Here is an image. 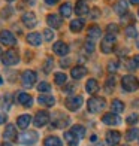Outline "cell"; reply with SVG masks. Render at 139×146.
Wrapping results in <instances>:
<instances>
[{
	"label": "cell",
	"instance_id": "9c48e42d",
	"mask_svg": "<svg viewBox=\"0 0 139 146\" xmlns=\"http://www.w3.org/2000/svg\"><path fill=\"white\" fill-rule=\"evenodd\" d=\"M0 43L5 46H14L17 43V37L9 30H3L0 31Z\"/></svg>",
	"mask_w": 139,
	"mask_h": 146
},
{
	"label": "cell",
	"instance_id": "60d3db41",
	"mask_svg": "<svg viewBox=\"0 0 139 146\" xmlns=\"http://www.w3.org/2000/svg\"><path fill=\"white\" fill-rule=\"evenodd\" d=\"M84 48H85V51H87L88 54H90V52H93V51H94V43H93L91 40H88V42H85Z\"/></svg>",
	"mask_w": 139,
	"mask_h": 146
},
{
	"label": "cell",
	"instance_id": "7c38bea8",
	"mask_svg": "<svg viewBox=\"0 0 139 146\" xmlns=\"http://www.w3.org/2000/svg\"><path fill=\"white\" fill-rule=\"evenodd\" d=\"M120 140H121V134H120L118 131L111 130V131H108V133H106V143H108V145L115 146V145L120 143Z\"/></svg>",
	"mask_w": 139,
	"mask_h": 146
},
{
	"label": "cell",
	"instance_id": "f1b7e54d",
	"mask_svg": "<svg viewBox=\"0 0 139 146\" xmlns=\"http://www.w3.org/2000/svg\"><path fill=\"white\" fill-rule=\"evenodd\" d=\"M70 131L74 133L78 139H84L85 137V127H84V125H74Z\"/></svg>",
	"mask_w": 139,
	"mask_h": 146
},
{
	"label": "cell",
	"instance_id": "816d5d0a",
	"mask_svg": "<svg viewBox=\"0 0 139 146\" xmlns=\"http://www.w3.org/2000/svg\"><path fill=\"white\" fill-rule=\"evenodd\" d=\"M2 146H12V145H11V143H3Z\"/></svg>",
	"mask_w": 139,
	"mask_h": 146
},
{
	"label": "cell",
	"instance_id": "11a10c76",
	"mask_svg": "<svg viewBox=\"0 0 139 146\" xmlns=\"http://www.w3.org/2000/svg\"><path fill=\"white\" fill-rule=\"evenodd\" d=\"M2 55H3V54H2V48H0V57H2Z\"/></svg>",
	"mask_w": 139,
	"mask_h": 146
},
{
	"label": "cell",
	"instance_id": "e575fe53",
	"mask_svg": "<svg viewBox=\"0 0 139 146\" xmlns=\"http://www.w3.org/2000/svg\"><path fill=\"white\" fill-rule=\"evenodd\" d=\"M52 64H54L52 58H51V57H48V58L45 60V64H43V72H45V73H49V72H51V69H52Z\"/></svg>",
	"mask_w": 139,
	"mask_h": 146
},
{
	"label": "cell",
	"instance_id": "cb8c5ba5",
	"mask_svg": "<svg viewBox=\"0 0 139 146\" xmlns=\"http://www.w3.org/2000/svg\"><path fill=\"white\" fill-rule=\"evenodd\" d=\"M27 42L33 46H39L42 43V37L39 33H30V35H27Z\"/></svg>",
	"mask_w": 139,
	"mask_h": 146
},
{
	"label": "cell",
	"instance_id": "ac0fdd59",
	"mask_svg": "<svg viewBox=\"0 0 139 146\" xmlns=\"http://www.w3.org/2000/svg\"><path fill=\"white\" fill-rule=\"evenodd\" d=\"M85 90H87L88 94H96V92L100 90V87H99L96 79H88L87 84H85Z\"/></svg>",
	"mask_w": 139,
	"mask_h": 146
},
{
	"label": "cell",
	"instance_id": "9a60e30c",
	"mask_svg": "<svg viewBox=\"0 0 139 146\" xmlns=\"http://www.w3.org/2000/svg\"><path fill=\"white\" fill-rule=\"evenodd\" d=\"M75 11H76L78 17H84V15H87L90 12V8H88V5H87L85 0H78L76 6H75Z\"/></svg>",
	"mask_w": 139,
	"mask_h": 146
},
{
	"label": "cell",
	"instance_id": "4fadbf2b",
	"mask_svg": "<svg viewBox=\"0 0 139 146\" xmlns=\"http://www.w3.org/2000/svg\"><path fill=\"white\" fill-rule=\"evenodd\" d=\"M52 51H54V54H57V55H66L69 52V46L66 45L64 42H61V40H58V42H55L54 45H52Z\"/></svg>",
	"mask_w": 139,
	"mask_h": 146
},
{
	"label": "cell",
	"instance_id": "2e32d148",
	"mask_svg": "<svg viewBox=\"0 0 139 146\" xmlns=\"http://www.w3.org/2000/svg\"><path fill=\"white\" fill-rule=\"evenodd\" d=\"M102 121H103V124H106V125H118L121 122V119H120L118 115H115L114 112H112V113H105L103 118H102Z\"/></svg>",
	"mask_w": 139,
	"mask_h": 146
},
{
	"label": "cell",
	"instance_id": "db71d44e",
	"mask_svg": "<svg viewBox=\"0 0 139 146\" xmlns=\"http://www.w3.org/2000/svg\"><path fill=\"white\" fill-rule=\"evenodd\" d=\"M6 2H9V3H12V2H15V0H6Z\"/></svg>",
	"mask_w": 139,
	"mask_h": 146
},
{
	"label": "cell",
	"instance_id": "ee69618b",
	"mask_svg": "<svg viewBox=\"0 0 139 146\" xmlns=\"http://www.w3.org/2000/svg\"><path fill=\"white\" fill-rule=\"evenodd\" d=\"M60 66H61V67H69V66H70V60L69 58H63Z\"/></svg>",
	"mask_w": 139,
	"mask_h": 146
},
{
	"label": "cell",
	"instance_id": "681fc988",
	"mask_svg": "<svg viewBox=\"0 0 139 146\" xmlns=\"http://www.w3.org/2000/svg\"><path fill=\"white\" fill-rule=\"evenodd\" d=\"M130 2L133 3V5H139V0H130Z\"/></svg>",
	"mask_w": 139,
	"mask_h": 146
},
{
	"label": "cell",
	"instance_id": "f35d334b",
	"mask_svg": "<svg viewBox=\"0 0 139 146\" xmlns=\"http://www.w3.org/2000/svg\"><path fill=\"white\" fill-rule=\"evenodd\" d=\"M106 33H111V35H117L118 33V25L115 24H109L108 29H106Z\"/></svg>",
	"mask_w": 139,
	"mask_h": 146
},
{
	"label": "cell",
	"instance_id": "d4e9b609",
	"mask_svg": "<svg viewBox=\"0 0 139 146\" xmlns=\"http://www.w3.org/2000/svg\"><path fill=\"white\" fill-rule=\"evenodd\" d=\"M64 139H66V142H67L69 146H78L79 139H78L72 131H66V133H64Z\"/></svg>",
	"mask_w": 139,
	"mask_h": 146
},
{
	"label": "cell",
	"instance_id": "f907efd6",
	"mask_svg": "<svg viewBox=\"0 0 139 146\" xmlns=\"http://www.w3.org/2000/svg\"><path fill=\"white\" fill-rule=\"evenodd\" d=\"M136 46H138V48H139V36L136 37Z\"/></svg>",
	"mask_w": 139,
	"mask_h": 146
},
{
	"label": "cell",
	"instance_id": "4316f807",
	"mask_svg": "<svg viewBox=\"0 0 139 146\" xmlns=\"http://www.w3.org/2000/svg\"><path fill=\"white\" fill-rule=\"evenodd\" d=\"M72 5L69 3V2H66V3H63L61 6H60V14H61V17H64V18H67V17H70L72 15Z\"/></svg>",
	"mask_w": 139,
	"mask_h": 146
},
{
	"label": "cell",
	"instance_id": "bcb514c9",
	"mask_svg": "<svg viewBox=\"0 0 139 146\" xmlns=\"http://www.w3.org/2000/svg\"><path fill=\"white\" fill-rule=\"evenodd\" d=\"M133 61H135V64H136V67H139V55H135V57H133Z\"/></svg>",
	"mask_w": 139,
	"mask_h": 146
},
{
	"label": "cell",
	"instance_id": "7a4b0ae2",
	"mask_svg": "<svg viewBox=\"0 0 139 146\" xmlns=\"http://www.w3.org/2000/svg\"><path fill=\"white\" fill-rule=\"evenodd\" d=\"M117 42L115 35H111V33H106V36L103 37V40L100 43V49L103 54H111L112 49H114V45Z\"/></svg>",
	"mask_w": 139,
	"mask_h": 146
},
{
	"label": "cell",
	"instance_id": "f6af8a7d",
	"mask_svg": "<svg viewBox=\"0 0 139 146\" xmlns=\"http://www.w3.org/2000/svg\"><path fill=\"white\" fill-rule=\"evenodd\" d=\"M6 121V115L3 113V112H0V124H3Z\"/></svg>",
	"mask_w": 139,
	"mask_h": 146
},
{
	"label": "cell",
	"instance_id": "d590c367",
	"mask_svg": "<svg viewBox=\"0 0 139 146\" xmlns=\"http://www.w3.org/2000/svg\"><path fill=\"white\" fill-rule=\"evenodd\" d=\"M37 91H39V92H49V91H51L49 84H48V82H41V84L37 85Z\"/></svg>",
	"mask_w": 139,
	"mask_h": 146
},
{
	"label": "cell",
	"instance_id": "9f6ffc18",
	"mask_svg": "<svg viewBox=\"0 0 139 146\" xmlns=\"http://www.w3.org/2000/svg\"><path fill=\"white\" fill-rule=\"evenodd\" d=\"M138 14H139V12H138Z\"/></svg>",
	"mask_w": 139,
	"mask_h": 146
},
{
	"label": "cell",
	"instance_id": "277c9868",
	"mask_svg": "<svg viewBox=\"0 0 139 146\" xmlns=\"http://www.w3.org/2000/svg\"><path fill=\"white\" fill-rule=\"evenodd\" d=\"M2 63L5 66H15L19 63V55L15 49H8L2 55Z\"/></svg>",
	"mask_w": 139,
	"mask_h": 146
},
{
	"label": "cell",
	"instance_id": "ab89813d",
	"mask_svg": "<svg viewBox=\"0 0 139 146\" xmlns=\"http://www.w3.org/2000/svg\"><path fill=\"white\" fill-rule=\"evenodd\" d=\"M43 37H45V40L49 42V40H52V37H54V33L46 29V30H43Z\"/></svg>",
	"mask_w": 139,
	"mask_h": 146
},
{
	"label": "cell",
	"instance_id": "8fae6325",
	"mask_svg": "<svg viewBox=\"0 0 139 146\" xmlns=\"http://www.w3.org/2000/svg\"><path fill=\"white\" fill-rule=\"evenodd\" d=\"M46 23H48V25L52 27V29H60L63 25V19H61L60 15H57V14H49L48 18H46Z\"/></svg>",
	"mask_w": 139,
	"mask_h": 146
},
{
	"label": "cell",
	"instance_id": "f5cc1de1",
	"mask_svg": "<svg viewBox=\"0 0 139 146\" xmlns=\"http://www.w3.org/2000/svg\"><path fill=\"white\" fill-rule=\"evenodd\" d=\"M3 84V79H2V76H0V85H2Z\"/></svg>",
	"mask_w": 139,
	"mask_h": 146
},
{
	"label": "cell",
	"instance_id": "484cf974",
	"mask_svg": "<svg viewBox=\"0 0 139 146\" xmlns=\"http://www.w3.org/2000/svg\"><path fill=\"white\" fill-rule=\"evenodd\" d=\"M45 146H63V143H61V140L58 137H55V136H48L45 139Z\"/></svg>",
	"mask_w": 139,
	"mask_h": 146
},
{
	"label": "cell",
	"instance_id": "7dc6e473",
	"mask_svg": "<svg viewBox=\"0 0 139 146\" xmlns=\"http://www.w3.org/2000/svg\"><path fill=\"white\" fill-rule=\"evenodd\" d=\"M57 2H58V0H45L46 5H55Z\"/></svg>",
	"mask_w": 139,
	"mask_h": 146
},
{
	"label": "cell",
	"instance_id": "5bb4252c",
	"mask_svg": "<svg viewBox=\"0 0 139 146\" xmlns=\"http://www.w3.org/2000/svg\"><path fill=\"white\" fill-rule=\"evenodd\" d=\"M17 102L19 104H23L24 108H30V106L33 104V98H31V96L27 94V92H18L17 94Z\"/></svg>",
	"mask_w": 139,
	"mask_h": 146
},
{
	"label": "cell",
	"instance_id": "44dd1931",
	"mask_svg": "<svg viewBox=\"0 0 139 146\" xmlns=\"http://www.w3.org/2000/svg\"><path fill=\"white\" fill-rule=\"evenodd\" d=\"M127 9H129V5H127V2H126V0H120V2H117L115 8H114L115 14H118V15L127 14Z\"/></svg>",
	"mask_w": 139,
	"mask_h": 146
},
{
	"label": "cell",
	"instance_id": "74e56055",
	"mask_svg": "<svg viewBox=\"0 0 139 146\" xmlns=\"http://www.w3.org/2000/svg\"><path fill=\"white\" fill-rule=\"evenodd\" d=\"M138 119H139V116H138L136 113H132L130 116H127V119H126V121H127L129 125H133V124L138 122Z\"/></svg>",
	"mask_w": 139,
	"mask_h": 146
},
{
	"label": "cell",
	"instance_id": "6da1fadb",
	"mask_svg": "<svg viewBox=\"0 0 139 146\" xmlns=\"http://www.w3.org/2000/svg\"><path fill=\"white\" fill-rule=\"evenodd\" d=\"M105 106H106V102L102 97H91L87 103L88 112H91V113H99L102 109H105Z\"/></svg>",
	"mask_w": 139,
	"mask_h": 146
},
{
	"label": "cell",
	"instance_id": "52a82bcc",
	"mask_svg": "<svg viewBox=\"0 0 139 146\" xmlns=\"http://www.w3.org/2000/svg\"><path fill=\"white\" fill-rule=\"evenodd\" d=\"M82 102H84V98H82L81 96H70V97L66 98L64 104H66V108H67L69 110L75 112V110H78L79 108H81Z\"/></svg>",
	"mask_w": 139,
	"mask_h": 146
},
{
	"label": "cell",
	"instance_id": "8992f818",
	"mask_svg": "<svg viewBox=\"0 0 139 146\" xmlns=\"http://www.w3.org/2000/svg\"><path fill=\"white\" fill-rule=\"evenodd\" d=\"M36 79H37V75L33 70H25L23 75H21V84L24 88H31L33 85L36 84Z\"/></svg>",
	"mask_w": 139,
	"mask_h": 146
},
{
	"label": "cell",
	"instance_id": "ffe728a7",
	"mask_svg": "<svg viewBox=\"0 0 139 146\" xmlns=\"http://www.w3.org/2000/svg\"><path fill=\"white\" fill-rule=\"evenodd\" d=\"M30 122H31V116L30 115H19L18 116V119H17V125L19 128H27L29 125H30Z\"/></svg>",
	"mask_w": 139,
	"mask_h": 146
},
{
	"label": "cell",
	"instance_id": "83f0119b",
	"mask_svg": "<svg viewBox=\"0 0 139 146\" xmlns=\"http://www.w3.org/2000/svg\"><path fill=\"white\" fill-rule=\"evenodd\" d=\"M84 29V19H74V21L70 23V30L74 31V33H78V31H81Z\"/></svg>",
	"mask_w": 139,
	"mask_h": 146
},
{
	"label": "cell",
	"instance_id": "603a6c76",
	"mask_svg": "<svg viewBox=\"0 0 139 146\" xmlns=\"http://www.w3.org/2000/svg\"><path fill=\"white\" fill-rule=\"evenodd\" d=\"M100 36H102L100 27H97V25H91V27L88 29V39H90V40H96V39H99Z\"/></svg>",
	"mask_w": 139,
	"mask_h": 146
},
{
	"label": "cell",
	"instance_id": "d6a6232c",
	"mask_svg": "<svg viewBox=\"0 0 139 146\" xmlns=\"http://www.w3.org/2000/svg\"><path fill=\"white\" fill-rule=\"evenodd\" d=\"M138 136H139V130L138 128H130L127 131V134H126V139H127L129 142H132V140H135Z\"/></svg>",
	"mask_w": 139,
	"mask_h": 146
},
{
	"label": "cell",
	"instance_id": "3957f363",
	"mask_svg": "<svg viewBox=\"0 0 139 146\" xmlns=\"http://www.w3.org/2000/svg\"><path fill=\"white\" fill-rule=\"evenodd\" d=\"M121 85H123V88L126 91H129V92H133L139 88V82H138V79L133 76V75H126L123 76L121 79Z\"/></svg>",
	"mask_w": 139,
	"mask_h": 146
},
{
	"label": "cell",
	"instance_id": "5b68a950",
	"mask_svg": "<svg viewBox=\"0 0 139 146\" xmlns=\"http://www.w3.org/2000/svg\"><path fill=\"white\" fill-rule=\"evenodd\" d=\"M37 139H39V136H37L36 131H25V133H21V134H19L18 140H19L21 145L29 146V145H35L37 142Z\"/></svg>",
	"mask_w": 139,
	"mask_h": 146
},
{
	"label": "cell",
	"instance_id": "8d00e7d4",
	"mask_svg": "<svg viewBox=\"0 0 139 146\" xmlns=\"http://www.w3.org/2000/svg\"><path fill=\"white\" fill-rule=\"evenodd\" d=\"M118 61H115V60H112V61H109V64H108V72L109 73H114L117 69H118Z\"/></svg>",
	"mask_w": 139,
	"mask_h": 146
},
{
	"label": "cell",
	"instance_id": "836d02e7",
	"mask_svg": "<svg viewBox=\"0 0 139 146\" xmlns=\"http://www.w3.org/2000/svg\"><path fill=\"white\" fill-rule=\"evenodd\" d=\"M114 87H115V78H114V76H109V78L106 79V85H105L106 92H112Z\"/></svg>",
	"mask_w": 139,
	"mask_h": 146
},
{
	"label": "cell",
	"instance_id": "c3c4849f",
	"mask_svg": "<svg viewBox=\"0 0 139 146\" xmlns=\"http://www.w3.org/2000/svg\"><path fill=\"white\" fill-rule=\"evenodd\" d=\"M25 3H29V5H35V0H24Z\"/></svg>",
	"mask_w": 139,
	"mask_h": 146
},
{
	"label": "cell",
	"instance_id": "ba28073f",
	"mask_svg": "<svg viewBox=\"0 0 139 146\" xmlns=\"http://www.w3.org/2000/svg\"><path fill=\"white\" fill-rule=\"evenodd\" d=\"M48 122H49V113L46 110H39L35 115V119H33V124L36 127H45Z\"/></svg>",
	"mask_w": 139,
	"mask_h": 146
},
{
	"label": "cell",
	"instance_id": "e0dca14e",
	"mask_svg": "<svg viewBox=\"0 0 139 146\" xmlns=\"http://www.w3.org/2000/svg\"><path fill=\"white\" fill-rule=\"evenodd\" d=\"M3 137H5V140H15V139H17V128H15V125H12V124L6 125Z\"/></svg>",
	"mask_w": 139,
	"mask_h": 146
},
{
	"label": "cell",
	"instance_id": "b9f144b4",
	"mask_svg": "<svg viewBox=\"0 0 139 146\" xmlns=\"http://www.w3.org/2000/svg\"><path fill=\"white\" fill-rule=\"evenodd\" d=\"M126 66H127L129 70H135V69H136V64H135V61H133V58H132V60H127Z\"/></svg>",
	"mask_w": 139,
	"mask_h": 146
},
{
	"label": "cell",
	"instance_id": "4dcf8cb0",
	"mask_svg": "<svg viewBox=\"0 0 139 146\" xmlns=\"http://www.w3.org/2000/svg\"><path fill=\"white\" fill-rule=\"evenodd\" d=\"M124 35L127 39H135V37H138V31L133 25H127V29L124 30Z\"/></svg>",
	"mask_w": 139,
	"mask_h": 146
},
{
	"label": "cell",
	"instance_id": "d6986e66",
	"mask_svg": "<svg viewBox=\"0 0 139 146\" xmlns=\"http://www.w3.org/2000/svg\"><path fill=\"white\" fill-rule=\"evenodd\" d=\"M37 103L45 106V108H51V106L55 104V98L52 97V96H41V97L37 98Z\"/></svg>",
	"mask_w": 139,
	"mask_h": 146
},
{
	"label": "cell",
	"instance_id": "30bf717a",
	"mask_svg": "<svg viewBox=\"0 0 139 146\" xmlns=\"http://www.w3.org/2000/svg\"><path fill=\"white\" fill-rule=\"evenodd\" d=\"M21 21H23V24L25 25V27H29V29H33V27L37 25V18L33 12H25V14L21 17Z\"/></svg>",
	"mask_w": 139,
	"mask_h": 146
},
{
	"label": "cell",
	"instance_id": "7bdbcfd3",
	"mask_svg": "<svg viewBox=\"0 0 139 146\" xmlns=\"http://www.w3.org/2000/svg\"><path fill=\"white\" fill-rule=\"evenodd\" d=\"M90 15H91V18H94V19L100 17V11H99V8H94V9H93Z\"/></svg>",
	"mask_w": 139,
	"mask_h": 146
},
{
	"label": "cell",
	"instance_id": "1f68e13d",
	"mask_svg": "<svg viewBox=\"0 0 139 146\" xmlns=\"http://www.w3.org/2000/svg\"><path fill=\"white\" fill-rule=\"evenodd\" d=\"M54 81H55L57 85H64V82L67 81V76H66V73H55Z\"/></svg>",
	"mask_w": 139,
	"mask_h": 146
},
{
	"label": "cell",
	"instance_id": "f546056e",
	"mask_svg": "<svg viewBox=\"0 0 139 146\" xmlns=\"http://www.w3.org/2000/svg\"><path fill=\"white\" fill-rule=\"evenodd\" d=\"M111 108H112V112H117V113H121V112L124 110V103L121 100H114L111 104Z\"/></svg>",
	"mask_w": 139,
	"mask_h": 146
},
{
	"label": "cell",
	"instance_id": "7402d4cb",
	"mask_svg": "<svg viewBox=\"0 0 139 146\" xmlns=\"http://www.w3.org/2000/svg\"><path fill=\"white\" fill-rule=\"evenodd\" d=\"M85 73H87V69H85L84 66H76V67L72 69L70 75H72V78H74V79H81V78L85 76Z\"/></svg>",
	"mask_w": 139,
	"mask_h": 146
}]
</instances>
